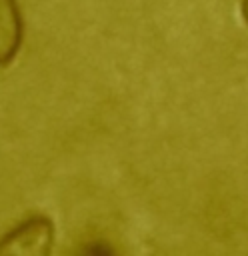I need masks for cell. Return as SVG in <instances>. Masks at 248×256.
Segmentation results:
<instances>
[{"label":"cell","instance_id":"6da1fadb","mask_svg":"<svg viewBox=\"0 0 248 256\" xmlns=\"http://www.w3.org/2000/svg\"><path fill=\"white\" fill-rule=\"evenodd\" d=\"M54 224L44 214L18 222L0 238V256H52Z\"/></svg>","mask_w":248,"mask_h":256},{"label":"cell","instance_id":"7a4b0ae2","mask_svg":"<svg viewBox=\"0 0 248 256\" xmlns=\"http://www.w3.org/2000/svg\"><path fill=\"white\" fill-rule=\"evenodd\" d=\"M24 34L22 14L16 0H0V66L14 60Z\"/></svg>","mask_w":248,"mask_h":256},{"label":"cell","instance_id":"3957f363","mask_svg":"<svg viewBox=\"0 0 248 256\" xmlns=\"http://www.w3.org/2000/svg\"><path fill=\"white\" fill-rule=\"evenodd\" d=\"M242 16H244V20L248 24V0H242Z\"/></svg>","mask_w":248,"mask_h":256}]
</instances>
